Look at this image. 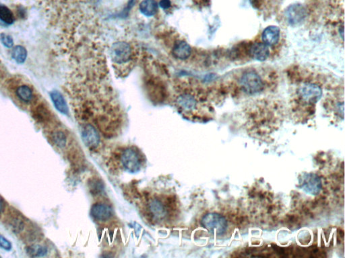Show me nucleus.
<instances>
[{
    "instance_id": "f257e3e1",
    "label": "nucleus",
    "mask_w": 345,
    "mask_h": 258,
    "mask_svg": "<svg viewBox=\"0 0 345 258\" xmlns=\"http://www.w3.org/2000/svg\"><path fill=\"white\" fill-rule=\"evenodd\" d=\"M135 50L130 43L125 41L115 42L111 48V58L115 69L127 74L134 64Z\"/></svg>"
},
{
    "instance_id": "f03ea898",
    "label": "nucleus",
    "mask_w": 345,
    "mask_h": 258,
    "mask_svg": "<svg viewBox=\"0 0 345 258\" xmlns=\"http://www.w3.org/2000/svg\"><path fill=\"white\" fill-rule=\"evenodd\" d=\"M240 84L243 90L248 94H256L264 88L263 80L254 70L244 72L241 76Z\"/></svg>"
},
{
    "instance_id": "7ed1b4c3",
    "label": "nucleus",
    "mask_w": 345,
    "mask_h": 258,
    "mask_svg": "<svg viewBox=\"0 0 345 258\" xmlns=\"http://www.w3.org/2000/svg\"><path fill=\"white\" fill-rule=\"evenodd\" d=\"M202 224L209 232H216L219 236L224 234L228 228L226 218L215 212L205 215L202 218Z\"/></svg>"
},
{
    "instance_id": "20e7f679",
    "label": "nucleus",
    "mask_w": 345,
    "mask_h": 258,
    "mask_svg": "<svg viewBox=\"0 0 345 258\" xmlns=\"http://www.w3.org/2000/svg\"><path fill=\"white\" fill-rule=\"evenodd\" d=\"M175 104L182 112L190 113L196 110L199 101L197 97L189 90L182 89L176 95Z\"/></svg>"
},
{
    "instance_id": "39448f33",
    "label": "nucleus",
    "mask_w": 345,
    "mask_h": 258,
    "mask_svg": "<svg viewBox=\"0 0 345 258\" xmlns=\"http://www.w3.org/2000/svg\"><path fill=\"white\" fill-rule=\"evenodd\" d=\"M301 188L309 194L316 196L320 192L322 183L320 178L313 173H304L299 178Z\"/></svg>"
},
{
    "instance_id": "423d86ee",
    "label": "nucleus",
    "mask_w": 345,
    "mask_h": 258,
    "mask_svg": "<svg viewBox=\"0 0 345 258\" xmlns=\"http://www.w3.org/2000/svg\"><path fill=\"white\" fill-rule=\"evenodd\" d=\"M298 94L305 102L314 104L321 98L322 90L317 84L305 83L300 86L298 90Z\"/></svg>"
},
{
    "instance_id": "0eeeda50",
    "label": "nucleus",
    "mask_w": 345,
    "mask_h": 258,
    "mask_svg": "<svg viewBox=\"0 0 345 258\" xmlns=\"http://www.w3.org/2000/svg\"><path fill=\"white\" fill-rule=\"evenodd\" d=\"M121 161L123 167L131 173L138 172L142 164L138 152L132 148H127L123 150L121 156Z\"/></svg>"
},
{
    "instance_id": "6e6552de",
    "label": "nucleus",
    "mask_w": 345,
    "mask_h": 258,
    "mask_svg": "<svg viewBox=\"0 0 345 258\" xmlns=\"http://www.w3.org/2000/svg\"><path fill=\"white\" fill-rule=\"evenodd\" d=\"M148 214L156 222L163 220L168 214V208L162 201L157 198L149 200L147 204Z\"/></svg>"
},
{
    "instance_id": "1a4fd4ad",
    "label": "nucleus",
    "mask_w": 345,
    "mask_h": 258,
    "mask_svg": "<svg viewBox=\"0 0 345 258\" xmlns=\"http://www.w3.org/2000/svg\"><path fill=\"white\" fill-rule=\"evenodd\" d=\"M286 18L290 24L297 25L304 20L307 12L302 5L294 4L288 8L285 12Z\"/></svg>"
},
{
    "instance_id": "9d476101",
    "label": "nucleus",
    "mask_w": 345,
    "mask_h": 258,
    "mask_svg": "<svg viewBox=\"0 0 345 258\" xmlns=\"http://www.w3.org/2000/svg\"><path fill=\"white\" fill-rule=\"evenodd\" d=\"M82 138L84 144L90 148H96L100 144L99 134L91 124L84 125L82 129Z\"/></svg>"
},
{
    "instance_id": "9b49d317",
    "label": "nucleus",
    "mask_w": 345,
    "mask_h": 258,
    "mask_svg": "<svg viewBox=\"0 0 345 258\" xmlns=\"http://www.w3.org/2000/svg\"><path fill=\"white\" fill-rule=\"evenodd\" d=\"M249 54L258 62H264L269 58L270 50L268 46L264 42H257L250 46Z\"/></svg>"
},
{
    "instance_id": "f8f14e48",
    "label": "nucleus",
    "mask_w": 345,
    "mask_h": 258,
    "mask_svg": "<svg viewBox=\"0 0 345 258\" xmlns=\"http://www.w3.org/2000/svg\"><path fill=\"white\" fill-rule=\"evenodd\" d=\"M280 30L276 26H269L264 29L262 34V40L266 46H274L279 42Z\"/></svg>"
},
{
    "instance_id": "ddd939ff",
    "label": "nucleus",
    "mask_w": 345,
    "mask_h": 258,
    "mask_svg": "<svg viewBox=\"0 0 345 258\" xmlns=\"http://www.w3.org/2000/svg\"><path fill=\"white\" fill-rule=\"evenodd\" d=\"M91 214L97 220H106L110 218L112 215L111 207L103 203H97L91 208Z\"/></svg>"
},
{
    "instance_id": "4468645a",
    "label": "nucleus",
    "mask_w": 345,
    "mask_h": 258,
    "mask_svg": "<svg viewBox=\"0 0 345 258\" xmlns=\"http://www.w3.org/2000/svg\"><path fill=\"white\" fill-rule=\"evenodd\" d=\"M172 52L178 60H186L191 56L192 48L186 41L177 40L172 48Z\"/></svg>"
},
{
    "instance_id": "2eb2a0df",
    "label": "nucleus",
    "mask_w": 345,
    "mask_h": 258,
    "mask_svg": "<svg viewBox=\"0 0 345 258\" xmlns=\"http://www.w3.org/2000/svg\"><path fill=\"white\" fill-rule=\"evenodd\" d=\"M16 96L21 102L30 103L34 98L32 88L27 84H22L18 86L15 90Z\"/></svg>"
},
{
    "instance_id": "dca6fc26",
    "label": "nucleus",
    "mask_w": 345,
    "mask_h": 258,
    "mask_svg": "<svg viewBox=\"0 0 345 258\" xmlns=\"http://www.w3.org/2000/svg\"><path fill=\"white\" fill-rule=\"evenodd\" d=\"M50 96L57 110L62 114H68L69 110H68L67 103L62 94L59 92L58 91H53L50 93Z\"/></svg>"
},
{
    "instance_id": "f3484780",
    "label": "nucleus",
    "mask_w": 345,
    "mask_h": 258,
    "mask_svg": "<svg viewBox=\"0 0 345 258\" xmlns=\"http://www.w3.org/2000/svg\"><path fill=\"white\" fill-rule=\"evenodd\" d=\"M140 10L146 16H152L157 12L158 4L155 0H144L140 3Z\"/></svg>"
},
{
    "instance_id": "a211bd4d",
    "label": "nucleus",
    "mask_w": 345,
    "mask_h": 258,
    "mask_svg": "<svg viewBox=\"0 0 345 258\" xmlns=\"http://www.w3.org/2000/svg\"><path fill=\"white\" fill-rule=\"evenodd\" d=\"M33 117L39 122L46 123L51 118V114L48 108L44 104H39L33 111Z\"/></svg>"
},
{
    "instance_id": "6ab92c4d",
    "label": "nucleus",
    "mask_w": 345,
    "mask_h": 258,
    "mask_svg": "<svg viewBox=\"0 0 345 258\" xmlns=\"http://www.w3.org/2000/svg\"><path fill=\"white\" fill-rule=\"evenodd\" d=\"M12 56L19 64H23L27 58V50L24 46H16L12 50Z\"/></svg>"
},
{
    "instance_id": "aec40b11",
    "label": "nucleus",
    "mask_w": 345,
    "mask_h": 258,
    "mask_svg": "<svg viewBox=\"0 0 345 258\" xmlns=\"http://www.w3.org/2000/svg\"><path fill=\"white\" fill-rule=\"evenodd\" d=\"M0 20L6 24H12L15 21L13 12L5 5L0 4Z\"/></svg>"
},
{
    "instance_id": "412c9836",
    "label": "nucleus",
    "mask_w": 345,
    "mask_h": 258,
    "mask_svg": "<svg viewBox=\"0 0 345 258\" xmlns=\"http://www.w3.org/2000/svg\"><path fill=\"white\" fill-rule=\"evenodd\" d=\"M27 253L31 257H42L48 253V249L44 246L35 244L27 248Z\"/></svg>"
},
{
    "instance_id": "4be33fe9",
    "label": "nucleus",
    "mask_w": 345,
    "mask_h": 258,
    "mask_svg": "<svg viewBox=\"0 0 345 258\" xmlns=\"http://www.w3.org/2000/svg\"><path fill=\"white\" fill-rule=\"evenodd\" d=\"M52 138L53 142L58 148H64L66 142H67V138H66V134L61 130H57V132H53Z\"/></svg>"
},
{
    "instance_id": "5701e85b",
    "label": "nucleus",
    "mask_w": 345,
    "mask_h": 258,
    "mask_svg": "<svg viewBox=\"0 0 345 258\" xmlns=\"http://www.w3.org/2000/svg\"><path fill=\"white\" fill-rule=\"evenodd\" d=\"M9 226L12 230L16 234L21 232L25 228V222L21 218H14L9 222Z\"/></svg>"
},
{
    "instance_id": "b1692460",
    "label": "nucleus",
    "mask_w": 345,
    "mask_h": 258,
    "mask_svg": "<svg viewBox=\"0 0 345 258\" xmlns=\"http://www.w3.org/2000/svg\"><path fill=\"white\" fill-rule=\"evenodd\" d=\"M0 40L6 48H12L14 46V40L11 35L2 33L0 34Z\"/></svg>"
},
{
    "instance_id": "393cba45",
    "label": "nucleus",
    "mask_w": 345,
    "mask_h": 258,
    "mask_svg": "<svg viewBox=\"0 0 345 258\" xmlns=\"http://www.w3.org/2000/svg\"><path fill=\"white\" fill-rule=\"evenodd\" d=\"M0 247L4 250H11L12 244L9 240L6 239L3 236H0Z\"/></svg>"
},
{
    "instance_id": "a878e982",
    "label": "nucleus",
    "mask_w": 345,
    "mask_h": 258,
    "mask_svg": "<svg viewBox=\"0 0 345 258\" xmlns=\"http://www.w3.org/2000/svg\"><path fill=\"white\" fill-rule=\"evenodd\" d=\"M170 2L168 0H162L160 2V6L162 8L166 9L170 7Z\"/></svg>"
},
{
    "instance_id": "bb28decb",
    "label": "nucleus",
    "mask_w": 345,
    "mask_h": 258,
    "mask_svg": "<svg viewBox=\"0 0 345 258\" xmlns=\"http://www.w3.org/2000/svg\"><path fill=\"white\" fill-rule=\"evenodd\" d=\"M4 208H5V204H4L3 199L0 198V214L4 210Z\"/></svg>"
}]
</instances>
